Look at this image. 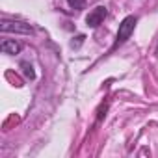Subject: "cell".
<instances>
[{"label":"cell","instance_id":"6da1fadb","mask_svg":"<svg viewBox=\"0 0 158 158\" xmlns=\"http://www.w3.org/2000/svg\"><path fill=\"white\" fill-rule=\"evenodd\" d=\"M136 23H138V19H136L134 15H128V17H125V19L121 21L119 30H117V37H115V43H114V48H117V47L123 45L127 39H130V35H132V32H134V28H136Z\"/></svg>","mask_w":158,"mask_h":158},{"label":"cell","instance_id":"7a4b0ae2","mask_svg":"<svg viewBox=\"0 0 158 158\" xmlns=\"http://www.w3.org/2000/svg\"><path fill=\"white\" fill-rule=\"evenodd\" d=\"M0 30H2L4 34L13 32V34H24V35H28V34L34 32V28L30 24L17 23V21H2V23H0Z\"/></svg>","mask_w":158,"mask_h":158},{"label":"cell","instance_id":"3957f363","mask_svg":"<svg viewBox=\"0 0 158 158\" xmlns=\"http://www.w3.org/2000/svg\"><path fill=\"white\" fill-rule=\"evenodd\" d=\"M106 15H108V10H106L104 6H97V8H93V10L86 15V24H88L89 28H97V26L106 19Z\"/></svg>","mask_w":158,"mask_h":158},{"label":"cell","instance_id":"277c9868","mask_svg":"<svg viewBox=\"0 0 158 158\" xmlns=\"http://www.w3.org/2000/svg\"><path fill=\"white\" fill-rule=\"evenodd\" d=\"M21 48H23V45L19 41H15V39H4L2 43H0V50H2L4 54H10V56L19 54Z\"/></svg>","mask_w":158,"mask_h":158},{"label":"cell","instance_id":"5b68a950","mask_svg":"<svg viewBox=\"0 0 158 158\" xmlns=\"http://www.w3.org/2000/svg\"><path fill=\"white\" fill-rule=\"evenodd\" d=\"M21 67H23V73H24V76H26V78H30V80H34V78H35V73H34L32 65H30L28 61H23V63H21Z\"/></svg>","mask_w":158,"mask_h":158},{"label":"cell","instance_id":"8992f818","mask_svg":"<svg viewBox=\"0 0 158 158\" xmlns=\"http://www.w3.org/2000/svg\"><path fill=\"white\" fill-rule=\"evenodd\" d=\"M84 2H86V0H67V4H69L71 8H74V10L82 8V6H84Z\"/></svg>","mask_w":158,"mask_h":158}]
</instances>
